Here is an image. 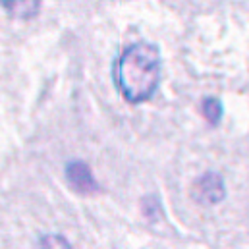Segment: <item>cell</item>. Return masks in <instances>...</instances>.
Listing matches in <instances>:
<instances>
[{
  "label": "cell",
  "mask_w": 249,
  "mask_h": 249,
  "mask_svg": "<svg viewBox=\"0 0 249 249\" xmlns=\"http://www.w3.org/2000/svg\"><path fill=\"white\" fill-rule=\"evenodd\" d=\"M112 79L129 105L149 101L160 81V51L153 43H133L116 58L112 66Z\"/></svg>",
  "instance_id": "1"
},
{
  "label": "cell",
  "mask_w": 249,
  "mask_h": 249,
  "mask_svg": "<svg viewBox=\"0 0 249 249\" xmlns=\"http://www.w3.org/2000/svg\"><path fill=\"white\" fill-rule=\"evenodd\" d=\"M191 195L201 205H216L226 197L224 182L216 172H207L195 180Z\"/></svg>",
  "instance_id": "2"
},
{
  "label": "cell",
  "mask_w": 249,
  "mask_h": 249,
  "mask_svg": "<svg viewBox=\"0 0 249 249\" xmlns=\"http://www.w3.org/2000/svg\"><path fill=\"white\" fill-rule=\"evenodd\" d=\"M66 178L70 182V186L73 187L77 193L83 195H93L97 191H101L99 182L93 178L89 164L81 162V160H71L66 166Z\"/></svg>",
  "instance_id": "3"
},
{
  "label": "cell",
  "mask_w": 249,
  "mask_h": 249,
  "mask_svg": "<svg viewBox=\"0 0 249 249\" xmlns=\"http://www.w3.org/2000/svg\"><path fill=\"white\" fill-rule=\"evenodd\" d=\"M43 0H2V8L16 19H31L39 14Z\"/></svg>",
  "instance_id": "4"
},
{
  "label": "cell",
  "mask_w": 249,
  "mask_h": 249,
  "mask_svg": "<svg viewBox=\"0 0 249 249\" xmlns=\"http://www.w3.org/2000/svg\"><path fill=\"white\" fill-rule=\"evenodd\" d=\"M203 116L211 125H216L222 118V103L214 97H209L203 101Z\"/></svg>",
  "instance_id": "5"
},
{
  "label": "cell",
  "mask_w": 249,
  "mask_h": 249,
  "mask_svg": "<svg viewBox=\"0 0 249 249\" xmlns=\"http://www.w3.org/2000/svg\"><path fill=\"white\" fill-rule=\"evenodd\" d=\"M47 244H53V248H70V244L64 238H56V236H45L41 240V248H47Z\"/></svg>",
  "instance_id": "6"
}]
</instances>
